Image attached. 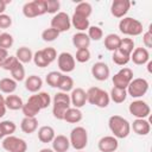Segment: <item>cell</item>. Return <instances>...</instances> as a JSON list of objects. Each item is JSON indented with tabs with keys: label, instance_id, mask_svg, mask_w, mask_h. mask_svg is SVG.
Segmentation results:
<instances>
[{
	"label": "cell",
	"instance_id": "obj_38",
	"mask_svg": "<svg viewBox=\"0 0 152 152\" xmlns=\"http://www.w3.org/2000/svg\"><path fill=\"white\" fill-rule=\"evenodd\" d=\"M11 75H12V78L15 81V82H21L25 80V68L24 65L19 62L11 71Z\"/></svg>",
	"mask_w": 152,
	"mask_h": 152
},
{
	"label": "cell",
	"instance_id": "obj_40",
	"mask_svg": "<svg viewBox=\"0 0 152 152\" xmlns=\"http://www.w3.org/2000/svg\"><path fill=\"white\" fill-rule=\"evenodd\" d=\"M59 32L58 31H56L55 28H52V27H49V28H45L43 32H42V39L44 40V42H48V43H50V42H53V40H56L58 37H59Z\"/></svg>",
	"mask_w": 152,
	"mask_h": 152
},
{
	"label": "cell",
	"instance_id": "obj_22",
	"mask_svg": "<svg viewBox=\"0 0 152 152\" xmlns=\"http://www.w3.org/2000/svg\"><path fill=\"white\" fill-rule=\"evenodd\" d=\"M72 45L77 49H88L90 45V39L86 32H77L72 36Z\"/></svg>",
	"mask_w": 152,
	"mask_h": 152
},
{
	"label": "cell",
	"instance_id": "obj_4",
	"mask_svg": "<svg viewBox=\"0 0 152 152\" xmlns=\"http://www.w3.org/2000/svg\"><path fill=\"white\" fill-rule=\"evenodd\" d=\"M119 31L126 36L135 37L142 33V24L135 18L124 17L119 21Z\"/></svg>",
	"mask_w": 152,
	"mask_h": 152
},
{
	"label": "cell",
	"instance_id": "obj_7",
	"mask_svg": "<svg viewBox=\"0 0 152 152\" xmlns=\"http://www.w3.org/2000/svg\"><path fill=\"white\" fill-rule=\"evenodd\" d=\"M2 148L7 152H26L27 142L15 135H8L2 139Z\"/></svg>",
	"mask_w": 152,
	"mask_h": 152
},
{
	"label": "cell",
	"instance_id": "obj_33",
	"mask_svg": "<svg viewBox=\"0 0 152 152\" xmlns=\"http://www.w3.org/2000/svg\"><path fill=\"white\" fill-rule=\"evenodd\" d=\"M93 12V7L89 2L87 1H82V2H78L77 6L75 7V12L74 14H77V15H81L83 18H89L90 14Z\"/></svg>",
	"mask_w": 152,
	"mask_h": 152
},
{
	"label": "cell",
	"instance_id": "obj_14",
	"mask_svg": "<svg viewBox=\"0 0 152 152\" xmlns=\"http://www.w3.org/2000/svg\"><path fill=\"white\" fill-rule=\"evenodd\" d=\"M91 75H93V77L95 80H97L100 82L106 81L110 76L109 66L104 62H96L91 66Z\"/></svg>",
	"mask_w": 152,
	"mask_h": 152
},
{
	"label": "cell",
	"instance_id": "obj_46",
	"mask_svg": "<svg viewBox=\"0 0 152 152\" xmlns=\"http://www.w3.org/2000/svg\"><path fill=\"white\" fill-rule=\"evenodd\" d=\"M19 63V61L17 59V57L15 56H8L4 62H2V64H1V68L4 69V70H7V71H11L17 64Z\"/></svg>",
	"mask_w": 152,
	"mask_h": 152
},
{
	"label": "cell",
	"instance_id": "obj_48",
	"mask_svg": "<svg viewBox=\"0 0 152 152\" xmlns=\"http://www.w3.org/2000/svg\"><path fill=\"white\" fill-rule=\"evenodd\" d=\"M12 25V18L8 14H0V28H8Z\"/></svg>",
	"mask_w": 152,
	"mask_h": 152
},
{
	"label": "cell",
	"instance_id": "obj_42",
	"mask_svg": "<svg viewBox=\"0 0 152 152\" xmlns=\"http://www.w3.org/2000/svg\"><path fill=\"white\" fill-rule=\"evenodd\" d=\"M87 34H88L90 40L97 42L103 37V31H102V28L100 26H89Z\"/></svg>",
	"mask_w": 152,
	"mask_h": 152
},
{
	"label": "cell",
	"instance_id": "obj_39",
	"mask_svg": "<svg viewBox=\"0 0 152 152\" xmlns=\"http://www.w3.org/2000/svg\"><path fill=\"white\" fill-rule=\"evenodd\" d=\"M119 50L131 56V53L134 50V40L132 38H121V42H120V45H119Z\"/></svg>",
	"mask_w": 152,
	"mask_h": 152
},
{
	"label": "cell",
	"instance_id": "obj_6",
	"mask_svg": "<svg viewBox=\"0 0 152 152\" xmlns=\"http://www.w3.org/2000/svg\"><path fill=\"white\" fill-rule=\"evenodd\" d=\"M148 87H150V84H148L147 80H145L142 77H137L131 81V83L126 88V91H127V95H129L131 97L139 99V97H142L147 93Z\"/></svg>",
	"mask_w": 152,
	"mask_h": 152
},
{
	"label": "cell",
	"instance_id": "obj_23",
	"mask_svg": "<svg viewBox=\"0 0 152 152\" xmlns=\"http://www.w3.org/2000/svg\"><path fill=\"white\" fill-rule=\"evenodd\" d=\"M37 128H38L37 118H26V116H24V119L20 122V129L25 134H32L37 131Z\"/></svg>",
	"mask_w": 152,
	"mask_h": 152
},
{
	"label": "cell",
	"instance_id": "obj_41",
	"mask_svg": "<svg viewBox=\"0 0 152 152\" xmlns=\"http://www.w3.org/2000/svg\"><path fill=\"white\" fill-rule=\"evenodd\" d=\"M14 43V39H13V36L7 33V32H4V33H0V48L1 49H5V50H8Z\"/></svg>",
	"mask_w": 152,
	"mask_h": 152
},
{
	"label": "cell",
	"instance_id": "obj_36",
	"mask_svg": "<svg viewBox=\"0 0 152 152\" xmlns=\"http://www.w3.org/2000/svg\"><path fill=\"white\" fill-rule=\"evenodd\" d=\"M58 89H59L61 91H63V93L71 91V90L74 89V80H72L70 76L63 74L62 77H61L59 84H58Z\"/></svg>",
	"mask_w": 152,
	"mask_h": 152
},
{
	"label": "cell",
	"instance_id": "obj_35",
	"mask_svg": "<svg viewBox=\"0 0 152 152\" xmlns=\"http://www.w3.org/2000/svg\"><path fill=\"white\" fill-rule=\"evenodd\" d=\"M112 59H113V62H114L116 65L122 66V65H126V64L131 61V56L127 55V53H125V52H122V51H120V50L118 49V50H115V51L113 52Z\"/></svg>",
	"mask_w": 152,
	"mask_h": 152
},
{
	"label": "cell",
	"instance_id": "obj_31",
	"mask_svg": "<svg viewBox=\"0 0 152 152\" xmlns=\"http://www.w3.org/2000/svg\"><path fill=\"white\" fill-rule=\"evenodd\" d=\"M126 97H127V91H126V89H121V88L113 87L112 90H110V93H109V99H110V101H113L114 103H118V104L125 102Z\"/></svg>",
	"mask_w": 152,
	"mask_h": 152
},
{
	"label": "cell",
	"instance_id": "obj_19",
	"mask_svg": "<svg viewBox=\"0 0 152 152\" xmlns=\"http://www.w3.org/2000/svg\"><path fill=\"white\" fill-rule=\"evenodd\" d=\"M52 144V150L55 152H66L70 147V141L69 138H66L63 134H58L53 138V140L51 141Z\"/></svg>",
	"mask_w": 152,
	"mask_h": 152
},
{
	"label": "cell",
	"instance_id": "obj_17",
	"mask_svg": "<svg viewBox=\"0 0 152 152\" xmlns=\"http://www.w3.org/2000/svg\"><path fill=\"white\" fill-rule=\"evenodd\" d=\"M40 110L42 109L37 104V102L34 101V99H33L32 95L28 97V100L26 101V103L23 104V108H21V112H23L24 116H26V118H36L37 114Z\"/></svg>",
	"mask_w": 152,
	"mask_h": 152
},
{
	"label": "cell",
	"instance_id": "obj_28",
	"mask_svg": "<svg viewBox=\"0 0 152 152\" xmlns=\"http://www.w3.org/2000/svg\"><path fill=\"white\" fill-rule=\"evenodd\" d=\"M120 42H121L120 36H118V34H115V33H109V34H107V36L104 37V48H106L108 51L114 52L115 50L119 49Z\"/></svg>",
	"mask_w": 152,
	"mask_h": 152
},
{
	"label": "cell",
	"instance_id": "obj_54",
	"mask_svg": "<svg viewBox=\"0 0 152 152\" xmlns=\"http://www.w3.org/2000/svg\"><path fill=\"white\" fill-rule=\"evenodd\" d=\"M39 152H55L52 148H49V147H45V148H42Z\"/></svg>",
	"mask_w": 152,
	"mask_h": 152
},
{
	"label": "cell",
	"instance_id": "obj_55",
	"mask_svg": "<svg viewBox=\"0 0 152 152\" xmlns=\"http://www.w3.org/2000/svg\"><path fill=\"white\" fill-rule=\"evenodd\" d=\"M0 106H5V97L0 93Z\"/></svg>",
	"mask_w": 152,
	"mask_h": 152
},
{
	"label": "cell",
	"instance_id": "obj_2",
	"mask_svg": "<svg viewBox=\"0 0 152 152\" xmlns=\"http://www.w3.org/2000/svg\"><path fill=\"white\" fill-rule=\"evenodd\" d=\"M71 101H70V95L68 93L58 91L53 95L52 99V114L53 118L57 120H63L65 112L70 108Z\"/></svg>",
	"mask_w": 152,
	"mask_h": 152
},
{
	"label": "cell",
	"instance_id": "obj_57",
	"mask_svg": "<svg viewBox=\"0 0 152 152\" xmlns=\"http://www.w3.org/2000/svg\"><path fill=\"white\" fill-rule=\"evenodd\" d=\"M0 139H2V137H1V135H0Z\"/></svg>",
	"mask_w": 152,
	"mask_h": 152
},
{
	"label": "cell",
	"instance_id": "obj_21",
	"mask_svg": "<svg viewBox=\"0 0 152 152\" xmlns=\"http://www.w3.org/2000/svg\"><path fill=\"white\" fill-rule=\"evenodd\" d=\"M23 99L15 94H10L5 97V107L10 110H19L23 108Z\"/></svg>",
	"mask_w": 152,
	"mask_h": 152
},
{
	"label": "cell",
	"instance_id": "obj_50",
	"mask_svg": "<svg viewBox=\"0 0 152 152\" xmlns=\"http://www.w3.org/2000/svg\"><path fill=\"white\" fill-rule=\"evenodd\" d=\"M8 56H10V55H8V51L0 48V64H2V62H4Z\"/></svg>",
	"mask_w": 152,
	"mask_h": 152
},
{
	"label": "cell",
	"instance_id": "obj_27",
	"mask_svg": "<svg viewBox=\"0 0 152 152\" xmlns=\"http://www.w3.org/2000/svg\"><path fill=\"white\" fill-rule=\"evenodd\" d=\"M70 20H71V25L76 30H78V32H84L90 26L88 18H83V17L77 15V14H72V17L70 18Z\"/></svg>",
	"mask_w": 152,
	"mask_h": 152
},
{
	"label": "cell",
	"instance_id": "obj_8",
	"mask_svg": "<svg viewBox=\"0 0 152 152\" xmlns=\"http://www.w3.org/2000/svg\"><path fill=\"white\" fill-rule=\"evenodd\" d=\"M128 112L135 119H146L151 114V108L146 101L142 100H134L128 106Z\"/></svg>",
	"mask_w": 152,
	"mask_h": 152
},
{
	"label": "cell",
	"instance_id": "obj_30",
	"mask_svg": "<svg viewBox=\"0 0 152 152\" xmlns=\"http://www.w3.org/2000/svg\"><path fill=\"white\" fill-rule=\"evenodd\" d=\"M32 96H33L34 101L37 102V104L39 106L40 109L48 108V107L51 104V102H52V100H51V97H50V94L46 93V91H38V93H36V94L32 95Z\"/></svg>",
	"mask_w": 152,
	"mask_h": 152
},
{
	"label": "cell",
	"instance_id": "obj_13",
	"mask_svg": "<svg viewBox=\"0 0 152 152\" xmlns=\"http://www.w3.org/2000/svg\"><path fill=\"white\" fill-rule=\"evenodd\" d=\"M119 147V141L113 135H104L97 142V148L100 152H116Z\"/></svg>",
	"mask_w": 152,
	"mask_h": 152
},
{
	"label": "cell",
	"instance_id": "obj_24",
	"mask_svg": "<svg viewBox=\"0 0 152 152\" xmlns=\"http://www.w3.org/2000/svg\"><path fill=\"white\" fill-rule=\"evenodd\" d=\"M38 139L40 142L43 144H48V142H51L53 140V138L56 137V133H55V129L51 127V126H42L39 129H38Z\"/></svg>",
	"mask_w": 152,
	"mask_h": 152
},
{
	"label": "cell",
	"instance_id": "obj_58",
	"mask_svg": "<svg viewBox=\"0 0 152 152\" xmlns=\"http://www.w3.org/2000/svg\"><path fill=\"white\" fill-rule=\"evenodd\" d=\"M0 68H1V64H0Z\"/></svg>",
	"mask_w": 152,
	"mask_h": 152
},
{
	"label": "cell",
	"instance_id": "obj_37",
	"mask_svg": "<svg viewBox=\"0 0 152 152\" xmlns=\"http://www.w3.org/2000/svg\"><path fill=\"white\" fill-rule=\"evenodd\" d=\"M62 75L63 74L61 71H50L45 77V81H46L48 86H50L51 88H58Z\"/></svg>",
	"mask_w": 152,
	"mask_h": 152
},
{
	"label": "cell",
	"instance_id": "obj_5",
	"mask_svg": "<svg viewBox=\"0 0 152 152\" xmlns=\"http://www.w3.org/2000/svg\"><path fill=\"white\" fill-rule=\"evenodd\" d=\"M70 146H72L76 151L84 150L88 145V132L82 126H76L71 129L69 137Z\"/></svg>",
	"mask_w": 152,
	"mask_h": 152
},
{
	"label": "cell",
	"instance_id": "obj_10",
	"mask_svg": "<svg viewBox=\"0 0 152 152\" xmlns=\"http://www.w3.org/2000/svg\"><path fill=\"white\" fill-rule=\"evenodd\" d=\"M132 80H133V70L127 66L121 68L112 78L114 87L121 89H126Z\"/></svg>",
	"mask_w": 152,
	"mask_h": 152
},
{
	"label": "cell",
	"instance_id": "obj_3",
	"mask_svg": "<svg viewBox=\"0 0 152 152\" xmlns=\"http://www.w3.org/2000/svg\"><path fill=\"white\" fill-rule=\"evenodd\" d=\"M86 93H87V102H89L90 104H94L99 108L108 107L110 99H109V94L106 90L99 87H90Z\"/></svg>",
	"mask_w": 152,
	"mask_h": 152
},
{
	"label": "cell",
	"instance_id": "obj_51",
	"mask_svg": "<svg viewBox=\"0 0 152 152\" xmlns=\"http://www.w3.org/2000/svg\"><path fill=\"white\" fill-rule=\"evenodd\" d=\"M11 4V0L10 1H6V0H0V14H2L4 12H5V10H6V6H7V4Z\"/></svg>",
	"mask_w": 152,
	"mask_h": 152
},
{
	"label": "cell",
	"instance_id": "obj_45",
	"mask_svg": "<svg viewBox=\"0 0 152 152\" xmlns=\"http://www.w3.org/2000/svg\"><path fill=\"white\" fill-rule=\"evenodd\" d=\"M45 4H46V13L50 14L58 13L61 8V2L58 0H45Z\"/></svg>",
	"mask_w": 152,
	"mask_h": 152
},
{
	"label": "cell",
	"instance_id": "obj_16",
	"mask_svg": "<svg viewBox=\"0 0 152 152\" xmlns=\"http://www.w3.org/2000/svg\"><path fill=\"white\" fill-rule=\"evenodd\" d=\"M70 101H71V104L75 107V108H82L86 102H87V93L84 89L82 88H74L71 90V94H70Z\"/></svg>",
	"mask_w": 152,
	"mask_h": 152
},
{
	"label": "cell",
	"instance_id": "obj_47",
	"mask_svg": "<svg viewBox=\"0 0 152 152\" xmlns=\"http://www.w3.org/2000/svg\"><path fill=\"white\" fill-rule=\"evenodd\" d=\"M42 52H43L45 59L49 62V64H51L53 61L57 59V51L53 48H45L42 50Z\"/></svg>",
	"mask_w": 152,
	"mask_h": 152
},
{
	"label": "cell",
	"instance_id": "obj_49",
	"mask_svg": "<svg viewBox=\"0 0 152 152\" xmlns=\"http://www.w3.org/2000/svg\"><path fill=\"white\" fill-rule=\"evenodd\" d=\"M142 43L145 45V48L148 50L150 48H152V32H151V26L150 28L142 34Z\"/></svg>",
	"mask_w": 152,
	"mask_h": 152
},
{
	"label": "cell",
	"instance_id": "obj_52",
	"mask_svg": "<svg viewBox=\"0 0 152 152\" xmlns=\"http://www.w3.org/2000/svg\"><path fill=\"white\" fill-rule=\"evenodd\" d=\"M6 114V107L5 106H0V119Z\"/></svg>",
	"mask_w": 152,
	"mask_h": 152
},
{
	"label": "cell",
	"instance_id": "obj_53",
	"mask_svg": "<svg viewBox=\"0 0 152 152\" xmlns=\"http://www.w3.org/2000/svg\"><path fill=\"white\" fill-rule=\"evenodd\" d=\"M146 64H147V71L151 74V72H152V62H151V61H148Z\"/></svg>",
	"mask_w": 152,
	"mask_h": 152
},
{
	"label": "cell",
	"instance_id": "obj_26",
	"mask_svg": "<svg viewBox=\"0 0 152 152\" xmlns=\"http://www.w3.org/2000/svg\"><path fill=\"white\" fill-rule=\"evenodd\" d=\"M18 82H15L12 77H4L0 80V93L4 94H13L17 90Z\"/></svg>",
	"mask_w": 152,
	"mask_h": 152
},
{
	"label": "cell",
	"instance_id": "obj_43",
	"mask_svg": "<svg viewBox=\"0 0 152 152\" xmlns=\"http://www.w3.org/2000/svg\"><path fill=\"white\" fill-rule=\"evenodd\" d=\"M32 61H33V63H34L38 68H46L48 65H50L49 62L45 59V57H44L42 50H38V51H36V52L33 53Z\"/></svg>",
	"mask_w": 152,
	"mask_h": 152
},
{
	"label": "cell",
	"instance_id": "obj_32",
	"mask_svg": "<svg viewBox=\"0 0 152 152\" xmlns=\"http://www.w3.org/2000/svg\"><path fill=\"white\" fill-rule=\"evenodd\" d=\"M15 129H17V125L11 120H4L0 122V135L2 138L13 135Z\"/></svg>",
	"mask_w": 152,
	"mask_h": 152
},
{
	"label": "cell",
	"instance_id": "obj_44",
	"mask_svg": "<svg viewBox=\"0 0 152 152\" xmlns=\"http://www.w3.org/2000/svg\"><path fill=\"white\" fill-rule=\"evenodd\" d=\"M75 61L78 63H86L90 59V51L89 49H77L76 55L74 56Z\"/></svg>",
	"mask_w": 152,
	"mask_h": 152
},
{
	"label": "cell",
	"instance_id": "obj_20",
	"mask_svg": "<svg viewBox=\"0 0 152 152\" xmlns=\"http://www.w3.org/2000/svg\"><path fill=\"white\" fill-rule=\"evenodd\" d=\"M43 87V80L37 75H30L25 78V88L31 93H38Z\"/></svg>",
	"mask_w": 152,
	"mask_h": 152
},
{
	"label": "cell",
	"instance_id": "obj_18",
	"mask_svg": "<svg viewBox=\"0 0 152 152\" xmlns=\"http://www.w3.org/2000/svg\"><path fill=\"white\" fill-rule=\"evenodd\" d=\"M131 129L138 135H147L151 131V124L146 119H135L131 125Z\"/></svg>",
	"mask_w": 152,
	"mask_h": 152
},
{
	"label": "cell",
	"instance_id": "obj_1",
	"mask_svg": "<svg viewBox=\"0 0 152 152\" xmlns=\"http://www.w3.org/2000/svg\"><path fill=\"white\" fill-rule=\"evenodd\" d=\"M108 127L116 139H125L131 133V124L121 115H112L108 119Z\"/></svg>",
	"mask_w": 152,
	"mask_h": 152
},
{
	"label": "cell",
	"instance_id": "obj_9",
	"mask_svg": "<svg viewBox=\"0 0 152 152\" xmlns=\"http://www.w3.org/2000/svg\"><path fill=\"white\" fill-rule=\"evenodd\" d=\"M50 27L55 28V30L58 31L59 33L69 31L70 27H71L70 17H69L68 13H65V12H58V13H56V14L52 17L51 21H50Z\"/></svg>",
	"mask_w": 152,
	"mask_h": 152
},
{
	"label": "cell",
	"instance_id": "obj_11",
	"mask_svg": "<svg viewBox=\"0 0 152 152\" xmlns=\"http://www.w3.org/2000/svg\"><path fill=\"white\" fill-rule=\"evenodd\" d=\"M57 64H58V68H59V70L62 72L69 74V72L75 70L76 61H75L74 56L70 52L64 51V52H61L57 56Z\"/></svg>",
	"mask_w": 152,
	"mask_h": 152
},
{
	"label": "cell",
	"instance_id": "obj_12",
	"mask_svg": "<svg viewBox=\"0 0 152 152\" xmlns=\"http://www.w3.org/2000/svg\"><path fill=\"white\" fill-rule=\"evenodd\" d=\"M131 8L129 0H114L110 5V13L113 17L122 19Z\"/></svg>",
	"mask_w": 152,
	"mask_h": 152
},
{
	"label": "cell",
	"instance_id": "obj_29",
	"mask_svg": "<svg viewBox=\"0 0 152 152\" xmlns=\"http://www.w3.org/2000/svg\"><path fill=\"white\" fill-rule=\"evenodd\" d=\"M15 57H17V59H18L21 64H24V63H30V62L32 61V58H33V52H32V50H31L30 48H27V46H20V48L17 50V52H15Z\"/></svg>",
	"mask_w": 152,
	"mask_h": 152
},
{
	"label": "cell",
	"instance_id": "obj_56",
	"mask_svg": "<svg viewBox=\"0 0 152 152\" xmlns=\"http://www.w3.org/2000/svg\"><path fill=\"white\" fill-rule=\"evenodd\" d=\"M76 152H84V151H83V150H81V151H76Z\"/></svg>",
	"mask_w": 152,
	"mask_h": 152
},
{
	"label": "cell",
	"instance_id": "obj_25",
	"mask_svg": "<svg viewBox=\"0 0 152 152\" xmlns=\"http://www.w3.org/2000/svg\"><path fill=\"white\" fill-rule=\"evenodd\" d=\"M82 119H83V114H82L81 109L75 108V107H70L65 112L64 118H63V120L66 121L68 124H78Z\"/></svg>",
	"mask_w": 152,
	"mask_h": 152
},
{
	"label": "cell",
	"instance_id": "obj_34",
	"mask_svg": "<svg viewBox=\"0 0 152 152\" xmlns=\"http://www.w3.org/2000/svg\"><path fill=\"white\" fill-rule=\"evenodd\" d=\"M23 14L26 17V18H36V17H39V12L37 10V6H36V2L34 0L33 1H28L26 2L24 6H23Z\"/></svg>",
	"mask_w": 152,
	"mask_h": 152
},
{
	"label": "cell",
	"instance_id": "obj_15",
	"mask_svg": "<svg viewBox=\"0 0 152 152\" xmlns=\"http://www.w3.org/2000/svg\"><path fill=\"white\" fill-rule=\"evenodd\" d=\"M131 61L137 65H144L150 61V52L146 48H135L131 53Z\"/></svg>",
	"mask_w": 152,
	"mask_h": 152
}]
</instances>
